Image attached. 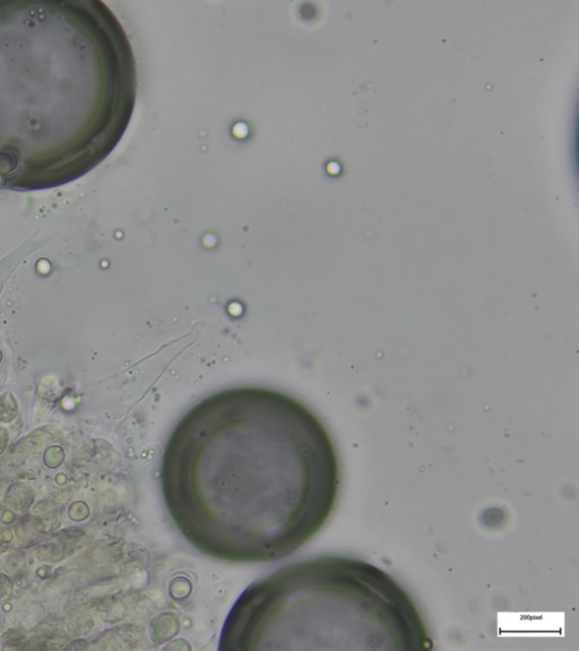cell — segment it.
I'll return each mask as SVG.
<instances>
[{"label": "cell", "instance_id": "6da1fadb", "mask_svg": "<svg viewBox=\"0 0 579 651\" xmlns=\"http://www.w3.org/2000/svg\"><path fill=\"white\" fill-rule=\"evenodd\" d=\"M336 448L295 396L240 387L206 396L163 448L170 519L204 555L236 564L285 559L327 523L340 493Z\"/></svg>", "mask_w": 579, "mask_h": 651}, {"label": "cell", "instance_id": "7a4b0ae2", "mask_svg": "<svg viewBox=\"0 0 579 651\" xmlns=\"http://www.w3.org/2000/svg\"><path fill=\"white\" fill-rule=\"evenodd\" d=\"M132 42L101 0H0V188L76 182L114 152L137 99Z\"/></svg>", "mask_w": 579, "mask_h": 651}, {"label": "cell", "instance_id": "3957f363", "mask_svg": "<svg viewBox=\"0 0 579 651\" xmlns=\"http://www.w3.org/2000/svg\"><path fill=\"white\" fill-rule=\"evenodd\" d=\"M417 607L368 563L322 556L245 588L218 639L221 651L426 650Z\"/></svg>", "mask_w": 579, "mask_h": 651}, {"label": "cell", "instance_id": "277c9868", "mask_svg": "<svg viewBox=\"0 0 579 651\" xmlns=\"http://www.w3.org/2000/svg\"><path fill=\"white\" fill-rule=\"evenodd\" d=\"M10 589H12L10 581L5 575H0V600L6 599L10 593Z\"/></svg>", "mask_w": 579, "mask_h": 651}]
</instances>
